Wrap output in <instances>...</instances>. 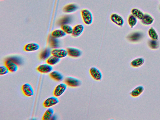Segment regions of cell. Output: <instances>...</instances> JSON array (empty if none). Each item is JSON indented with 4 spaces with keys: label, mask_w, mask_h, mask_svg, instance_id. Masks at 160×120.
Here are the masks:
<instances>
[{
    "label": "cell",
    "mask_w": 160,
    "mask_h": 120,
    "mask_svg": "<svg viewBox=\"0 0 160 120\" xmlns=\"http://www.w3.org/2000/svg\"><path fill=\"white\" fill-rule=\"evenodd\" d=\"M144 62V59L139 58L133 60L131 63V65L133 67L137 68L143 65Z\"/></svg>",
    "instance_id": "ac0fdd59"
},
{
    "label": "cell",
    "mask_w": 160,
    "mask_h": 120,
    "mask_svg": "<svg viewBox=\"0 0 160 120\" xmlns=\"http://www.w3.org/2000/svg\"><path fill=\"white\" fill-rule=\"evenodd\" d=\"M5 65L9 71L11 72H14L18 69V67L17 65L11 60H7L5 62Z\"/></svg>",
    "instance_id": "30bf717a"
},
{
    "label": "cell",
    "mask_w": 160,
    "mask_h": 120,
    "mask_svg": "<svg viewBox=\"0 0 160 120\" xmlns=\"http://www.w3.org/2000/svg\"><path fill=\"white\" fill-rule=\"evenodd\" d=\"M50 49H47L42 51L40 55V58L41 59L45 60L48 58L52 53Z\"/></svg>",
    "instance_id": "484cf974"
},
{
    "label": "cell",
    "mask_w": 160,
    "mask_h": 120,
    "mask_svg": "<svg viewBox=\"0 0 160 120\" xmlns=\"http://www.w3.org/2000/svg\"><path fill=\"white\" fill-rule=\"evenodd\" d=\"M60 58L52 55L47 59L46 62L48 65H54L59 63L60 62Z\"/></svg>",
    "instance_id": "44dd1931"
},
{
    "label": "cell",
    "mask_w": 160,
    "mask_h": 120,
    "mask_svg": "<svg viewBox=\"0 0 160 120\" xmlns=\"http://www.w3.org/2000/svg\"><path fill=\"white\" fill-rule=\"evenodd\" d=\"M68 55L72 57L77 58L80 56L82 54L81 51L79 49L73 48H69L67 50Z\"/></svg>",
    "instance_id": "7c38bea8"
},
{
    "label": "cell",
    "mask_w": 160,
    "mask_h": 120,
    "mask_svg": "<svg viewBox=\"0 0 160 120\" xmlns=\"http://www.w3.org/2000/svg\"><path fill=\"white\" fill-rule=\"evenodd\" d=\"M59 101L56 97H52L46 99L43 103V106L46 108L50 107L58 103Z\"/></svg>",
    "instance_id": "ba28073f"
},
{
    "label": "cell",
    "mask_w": 160,
    "mask_h": 120,
    "mask_svg": "<svg viewBox=\"0 0 160 120\" xmlns=\"http://www.w3.org/2000/svg\"><path fill=\"white\" fill-rule=\"evenodd\" d=\"M78 8L76 4H69L63 8V11L65 13H70L75 11Z\"/></svg>",
    "instance_id": "e0dca14e"
},
{
    "label": "cell",
    "mask_w": 160,
    "mask_h": 120,
    "mask_svg": "<svg viewBox=\"0 0 160 120\" xmlns=\"http://www.w3.org/2000/svg\"><path fill=\"white\" fill-rule=\"evenodd\" d=\"M54 113V110L52 108H49L45 111L42 118L43 120H48L51 119Z\"/></svg>",
    "instance_id": "603a6c76"
},
{
    "label": "cell",
    "mask_w": 160,
    "mask_h": 120,
    "mask_svg": "<svg viewBox=\"0 0 160 120\" xmlns=\"http://www.w3.org/2000/svg\"><path fill=\"white\" fill-rule=\"evenodd\" d=\"M154 20V18L150 15L145 14L143 19L141 20V22L144 25L149 26L153 23Z\"/></svg>",
    "instance_id": "9a60e30c"
},
{
    "label": "cell",
    "mask_w": 160,
    "mask_h": 120,
    "mask_svg": "<svg viewBox=\"0 0 160 120\" xmlns=\"http://www.w3.org/2000/svg\"><path fill=\"white\" fill-rule=\"evenodd\" d=\"M49 75L52 79L56 81H60L63 79V76L62 75L57 71L52 72Z\"/></svg>",
    "instance_id": "d6986e66"
},
{
    "label": "cell",
    "mask_w": 160,
    "mask_h": 120,
    "mask_svg": "<svg viewBox=\"0 0 160 120\" xmlns=\"http://www.w3.org/2000/svg\"><path fill=\"white\" fill-rule=\"evenodd\" d=\"M67 87L66 84L62 83L58 85L55 88L54 92V95L56 97H59L66 90Z\"/></svg>",
    "instance_id": "277c9868"
},
{
    "label": "cell",
    "mask_w": 160,
    "mask_h": 120,
    "mask_svg": "<svg viewBox=\"0 0 160 120\" xmlns=\"http://www.w3.org/2000/svg\"><path fill=\"white\" fill-rule=\"evenodd\" d=\"M131 13L135 17L140 20L143 19L144 15L143 12L139 9L135 8L132 9Z\"/></svg>",
    "instance_id": "7402d4cb"
},
{
    "label": "cell",
    "mask_w": 160,
    "mask_h": 120,
    "mask_svg": "<svg viewBox=\"0 0 160 120\" xmlns=\"http://www.w3.org/2000/svg\"><path fill=\"white\" fill-rule=\"evenodd\" d=\"M9 71L8 68L5 66L0 67V75H3L7 74Z\"/></svg>",
    "instance_id": "f1b7e54d"
},
{
    "label": "cell",
    "mask_w": 160,
    "mask_h": 120,
    "mask_svg": "<svg viewBox=\"0 0 160 120\" xmlns=\"http://www.w3.org/2000/svg\"><path fill=\"white\" fill-rule=\"evenodd\" d=\"M64 82L68 86L73 87H76L81 85V81L78 79L72 77H68L65 80Z\"/></svg>",
    "instance_id": "7a4b0ae2"
},
{
    "label": "cell",
    "mask_w": 160,
    "mask_h": 120,
    "mask_svg": "<svg viewBox=\"0 0 160 120\" xmlns=\"http://www.w3.org/2000/svg\"><path fill=\"white\" fill-rule=\"evenodd\" d=\"M84 30V26L81 25H77L73 29L72 36L74 37H79L82 33Z\"/></svg>",
    "instance_id": "5bb4252c"
},
{
    "label": "cell",
    "mask_w": 160,
    "mask_h": 120,
    "mask_svg": "<svg viewBox=\"0 0 160 120\" xmlns=\"http://www.w3.org/2000/svg\"><path fill=\"white\" fill-rule=\"evenodd\" d=\"M148 34L152 40L157 41L158 40V35L153 27H151L149 29Z\"/></svg>",
    "instance_id": "cb8c5ba5"
},
{
    "label": "cell",
    "mask_w": 160,
    "mask_h": 120,
    "mask_svg": "<svg viewBox=\"0 0 160 120\" xmlns=\"http://www.w3.org/2000/svg\"><path fill=\"white\" fill-rule=\"evenodd\" d=\"M159 8H160V7H159Z\"/></svg>",
    "instance_id": "f546056e"
},
{
    "label": "cell",
    "mask_w": 160,
    "mask_h": 120,
    "mask_svg": "<svg viewBox=\"0 0 160 120\" xmlns=\"http://www.w3.org/2000/svg\"><path fill=\"white\" fill-rule=\"evenodd\" d=\"M66 33L62 30L58 29L54 31L52 34V37L55 38H58L65 37Z\"/></svg>",
    "instance_id": "ffe728a7"
},
{
    "label": "cell",
    "mask_w": 160,
    "mask_h": 120,
    "mask_svg": "<svg viewBox=\"0 0 160 120\" xmlns=\"http://www.w3.org/2000/svg\"><path fill=\"white\" fill-rule=\"evenodd\" d=\"M112 21L117 26H122L123 25L124 21L123 19L119 16L116 14H113L110 16Z\"/></svg>",
    "instance_id": "9c48e42d"
},
{
    "label": "cell",
    "mask_w": 160,
    "mask_h": 120,
    "mask_svg": "<svg viewBox=\"0 0 160 120\" xmlns=\"http://www.w3.org/2000/svg\"><path fill=\"white\" fill-rule=\"evenodd\" d=\"M51 53L53 55L59 58H64L68 55L67 51L63 49H55Z\"/></svg>",
    "instance_id": "52a82bcc"
},
{
    "label": "cell",
    "mask_w": 160,
    "mask_h": 120,
    "mask_svg": "<svg viewBox=\"0 0 160 120\" xmlns=\"http://www.w3.org/2000/svg\"><path fill=\"white\" fill-rule=\"evenodd\" d=\"M90 74L92 77L97 81H101L102 78V74L101 71L94 67H92L90 69Z\"/></svg>",
    "instance_id": "3957f363"
},
{
    "label": "cell",
    "mask_w": 160,
    "mask_h": 120,
    "mask_svg": "<svg viewBox=\"0 0 160 120\" xmlns=\"http://www.w3.org/2000/svg\"><path fill=\"white\" fill-rule=\"evenodd\" d=\"M40 48L38 44L35 43H31L27 44L24 48V51L27 52H32L38 50Z\"/></svg>",
    "instance_id": "4fadbf2b"
},
{
    "label": "cell",
    "mask_w": 160,
    "mask_h": 120,
    "mask_svg": "<svg viewBox=\"0 0 160 120\" xmlns=\"http://www.w3.org/2000/svg\"><path fill=\"white\" fill-rule=\"evenodd\" d=\"M61 28L66 34H71L73 32V28L69 25L66 24H63L61 25Z\"/></svg>",
    "instance_id": "4316f807"
},
{
    "label": "cell",
    "mask_w": 160,
    "mask_h": 120,
    "mask_svg": "<svg viewBox=\"0 0 160 120\" xmlns=\"http://www.w3.org/2000/svg\"><path fill=\"white\" fill-rule=\"evenodd\" d=\"M143 34L142 33L139 32H135L129 35L127 38L131 42H136L141 40Z\"/></svg>",
    "instance_id": "8992f818"
},
{
    "label": "cell",
    "mask_w": 160,
    "mask_h": 120,
    "mask_svg": "<svg viewBox=\"0 0 160 120\" xmlns=\"http://www.w3.org/2000/svg\"><path fill=\"white\" fill-rule=\"evenodd\" d=\"M148 45L150 48L152 50H156L158 48L159 46L158 42L156 41L153 40L149 41Z\"/></svg>",
    "instance_id": "83f0119b"
},
{
    "label": "cell",
    "mask_w": 160,
    "mask_h": 120,
    "mask_svg": "<svg viewBox=\"0 0 160 120\" xmlns=\"http://www.w3.org/2000/svg\"><path fill=\"white\" fill-rule=\"evenodd\" d=\"M37 69L40 72L45 74L50 72L53 70V68L51 65L45 64L40 65Z\"/></svg>",
    "instance_id": "8fae6325"
},
{
    "label": "cell",
    "mask_w": 160,
    "mask_h": 120,
    "mask_svg": "<svg viewBox=\"0 0 160 120\" xmlns=\"http://www.w3.org/2000/svg\"><path fill=\"white\" fill-rule=\"evenodd\" d=\"M128 22L129 25L131 28H133L136 25L137 23V18L133 15L129 16L128 19Z\"/></svg>",
    "instance_id": "d4e9b609"
},
{
    "label": "cell",
    "mask_w": 160,
    "mask_h": 120,
    "mask_svg": "<svg viewBox=\"0 0 160 120\" xmlns=\"http://www.w3.org/2000/svg\"><path fill=\"white\" fill-rule=\"evenodd\" d=\"M82 19L84 23L87 25L91 24L93 22V16L91 12L87 9H84L81 11Z\"/></svg>",
    "instance_id": "6da1fadb"
},
{
    "label": "cell",
    "mask_w": 160,
    "mask_h": 120,
    "mask_svg": "<svg viewBox=\"0 0 160 120\" xmlns=\"http://www.w3.org/2000/svg\"><path fill=\"white\" fill-rule=\"evenodd\" d=\"M144 90V88L143 86H139L132 90L130 94L132 97H137L143 93Z\"/></svg>",
    "instance_id": "2e32d148"
},
{
    "label": "cell",
    "mask_w": 160,
    "mask_h": 120,
    "mask_svg": "<svg viewBox=\"0 0 160 120\" xmlns=\"http://www.w3.org/2000/svg\"><path fill=\"white\" fill-rule=\"evenodd\" d=\"M22 90L24 95L30 97L34 94V90L31 86L28 83L24 84L22 86Z\"/></svg>",
    "instance_id": "5b68a950"
}]
</instances>
